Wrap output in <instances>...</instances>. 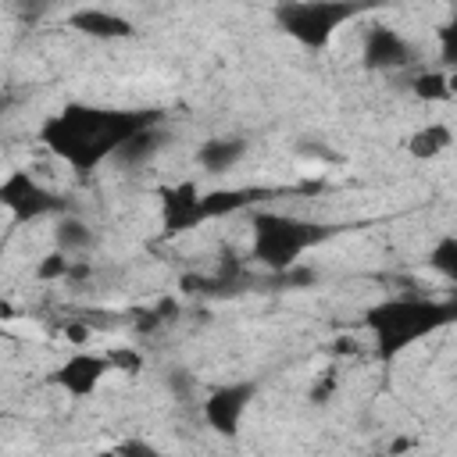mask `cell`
Returning a JSON list of instances; mask_svg holds the SVG:
<instances>
[{
	"instance_id": "1",
	"label": "cell",
	"mask_w": 457,
	"mask_h": 457,
	"mask_svg": "<svg viewBox=\"0 0 457 457\" xmlns=\"http://www.w3.org/2000/svg\"><path fill=\"white\" fill-rule=\"evenodd\" d=\"M154 111H121L96 104H68L50 114L39 129L43 146L64 161L71 171H96L104 161H114L118 150L146 125H154Z\"/></svg>"
},
{
	"instance_id": "2",
	"label": "cell",
	"mask_w": 457,
	"mask_h": 457,
	"mask_svg": "<svg viewBox=\"0 0 457 457\" xmlns=\"http://www.w3.org/2000/svg\"><path fill=\"white\" fill-rule=\"evenodd\" d=\"M457 321V296H393L368 311L364 328L371 332L375 353L382 361H393L407 346L421 343L425 336L446 328Z\"/></svg>"
},
{
	"instance_id": "3",
	"label": "cell",
	"mask_w": 457,
	"mask_h": 457,
	"mask_svg": "<svg viewBox=\"0 0 457 457\" xmlns=\"http://www.w3.org/2000/svg\"><path fill=\"white\" fill-rule=\"evenodd\" d=\"M250 228H253V257L271 271H286V268L300 264V257L307 250H314L318 243H325L332 236L328 225L296 218V214H282V211H257Z\"/></svg>"
},
{
	"instance_id": "4",
	"label": "cell",
	"mask_w": 457,
	"mask_h": 457,
	"mask_svg": "<svg viewBox=\"0 0 457 457\" xmlns=\"http://www.w3.org/2000/svg\"><path fill=\"white\" fill-rule=\"evenodd\" d=\"M364 4L361 0H286L275 18L286 36H293L300 46H325L343 21H350Z\"/></svg>"
},
{
	"instance_id": "5",
	"label": "cell",
	"mask_w": 457,
	"mask_h": 457,
	"mask_svg": "<svg viewBox=\"0 0 457 457\" xmlns=\"http://www.w3.org/2000/svg\"><path fill=\"white\" fill-rule=\"evenodd\" d=\"M0 204L14 221H36L46 214H61L64 207V200L54 189H46L39 179H32V171H11L0 182Z\"/></svg>"
},
{
	"instance_id": "6",
	"label": "cell",
	"mask_w": 457,
	"mask_h": 457,
	"mask_svg": "<svg viewBox=\"0 0 457 457\" xmlns=\"http://www.w3.org/2000/svg\"><path fill=\"white\" fill-rule=\"evenodd\" d=\"M204 221H211V211H207V193L196 182H175L161 193V225L168 236L200 228Z\"/></svg>"
},
{
	"instance_id": "7",
	"label": "cell",
	"mask_w": 457,
	"mask_h": 457,
	"mask_svg": "<svg viewBox=\"0 0 457 457\" xmlns=\"http://www.w3.org/2000/svg\"><path fill=\"white\" fill-rule=\"evenodd\" d=\"M257 396V382L253 378H239V382H228V386H218L207 400H204V421L221 432V436H236L250 403Z\"/></svg>"
},
{
	"instance_id": "8",
	"label": "cell",
	"mask_w": 457,
	"mask_h": 457,
	"mask_svg": "<svg viewBox=\"0 0 457 457\" xmlns=\"http://www.w3.org/2000/svg\"><path fill=\"white\" fill-rule=\"evenodd\" d=\"M107 371H114V364H111L107 353H86V350H82V353H71L61 368H54L50 382H54L57 389H64L68 396L82 400V396H93V393H96V386L104 382Z\"/></svg>"
},
{
	"instance_id": "9",
	"label": "cell",
	"mask_w": 457,
	"mask_h": 457,
	"mask_svg": "<svg viewBox=\"0 0 457 457\" xmlns=\"http://www.w3.org/2000/svg\"><path fill=\"white\" fill-rule=\"evenodd\" d=\"M364 64L375 71H389V68H407L414 64V46L389 25H375L364 39Z\"/></svg>"
},
{
	"instance_id": "10",
	"label": "cell",
	"mask_w": 457,
	"mask_h": 457,
	"mask_svg": "<svg viewBox=\"0 0 457 457\" xmlns=\"http://www.w3.org/2000/svg\"><path fill=\"white\" fill-rule=\"evenodd\" d=\"M68 25L79 29L82 36H93V39H129V36H136V25L125 14L107 11V7H79L68 18Z\"/></svg>"
},
{
	"instance_id": "11",
	"label": "cell",
	"mask_w": 457,
	"mask_h": 457,
	"mask_svg": "<svg viewBox=\"0 0 457 457\" xmlns=\"http://www.w3.org/2000/svg\"><path fill=\"white\" fill-rule=\"evenodd\" d=\"M246 139L243 136H214V139H204L200 150H196V164L207 171V175H225L232 171L243 157H246Z\"/></svg>"
},
{
	"instance_id": "12",
	"label": "cell",
	"mask_w": 457,
	"mask_h": 457,
	"mask_svg": "<svg viewBox=\"0 0 457 457\" xmlns=\"http://www.w3.org/2000/svg\"><path fill=\"white\" fill-rule=\"evenodd\" d=\"M93 243H96V232H93V225L86 218H79V214H57V221H54V246L57 250H64V253H86V250H93Z\"/></svg>"
},
{
	"instance_id": "13",
	"label": "cell",
	"mask_w": 457,
	"mask_h": 457,
	"mask_svg": "<svg viewBox=\"0 0 457 457\" xmlns=\"http://www.w3.org/2000/svg\"><path fill=\"white\" fill-rule=\"evenodd\" d=\"M450 143H453V129L443 125V121H428V125H421L418 132H411L407 154H411L414 161H432V157L446 154Z\"/></svg>"
},
{
	"instance_id": "14",
	"label": "cell",
	"mask_w": 457,
	"mask_h": 457,
	"mask_svg": "<svg viewBox=\"0 0 457 457\" xmlns=\"http://www.w3.org/2000/svg\"><path fill=\"white\" fill-rule=\"evenodd\" d=\"M164 143H161V129H157V121L154 125H146V129H139L121 150H118V164H125V168H139V164H146L157 150H161Z\"/></svg>"
},
{
	"instance_id": "15",
	"label": "cell",
	"mask_w": 457,
	"mask_h": 457,
	"mask_svg": "<svg viewBox=\"0 0 457 457\" xmlns=\"http://www.w3.org/2000/svg\"><path fill=\"white\" fill-rule=\"evenodd\" d=\"M411 89H414L418 100H428V104H439V100H450V96H453V82H450V71H446V68L414 75Z\"/></svg>"
},
{
	"instance_id": "16",
	"label": "cell",
	"mask_w": 457,
	"mask_h": 457,
	"mask_svg": "<svg viewBox=\"0 0 457 457\" xmlns=\"http://www.w3.org/2000/svg\"><path fill=\"white\" fill-rule=\"evenodd\" d=\"M428 268H432L436 275H443L446 282L457 286V232H446V236H439V239L432 243V250H428Z\"/></svg>"
},
{
	"instance_id": "17",
	"label": "cell",
	"mask_w": 457,
	"mask_h": 457,
	"mask_svg": "<svg viewBox=\"0 0 457 457\" xmlns=\"http://www.w3.org/2000/svg\"><path fill=\"white\" fill-rule=\"evenodd\" d=\"M250 189H214L207 193V211L211 218H221V214H232V211H243L250 204Z\"/></svg>"
},
{
	"instance_id": "18",
	"label": "cell",
	"mask_w": 457,
	"mask_h": 457,
	"mask_svg": "<svg viewBox=\"0 0 457 457\" xmlns=\"http://www.w3.org/2000/svg\"><path fill=\"white\" fill-rule=\"evenodd\" d=\"M36 275H39L43 282H54V278H68V275H75L71 253H64V250H57V246H54V253L39 257V264H36Z\"/></svg>"
},
{
	"instance_id": "19",
	"label": "cell",
	"mask_w": 457,
	"mask_h": 457,
	"mask_svg": "<svg viewBox=\"0 0 457 457\" xmlns=\"http://www.w3.org/2000/svg\"><path fill=\"white\" fill-rule=\"evenodd\" d=\"M439 61H443V68L457 71V18H450L439 29Z\"/></svg>"
},
{
	"instance_id": "20",
	"label": "cell",
	"mask_w": 457,
	"mask_h": 457,
	"mask_svg": "<svg viewBox=\"0 0 457 457\" xmlns=\"http://www.w3.org/2000/svg\"><path fill=\"white\" fill-rule=\"evenodd\" d=\"M107 357H111L114 371H125V375H136V371L143 368V353H136L132 346H118V350H111Z\"/></svg>"
},
{
	"instance_id": "21",
	"label": "cell",
	"mask_w": 457,
	"mask_h": 457,
	"mask_svg": "<svg viewBox=\"0 0 457 457\" xmlns=\"http://www.w3.org/2000/svg\"><path fill=\"white\" fill-rule=\"evenodd\" d=\"M164 382H168V389H171V393H175L179 400H186V396L193 393V386H196V382H193V375H189L186 368H171Z\"/></svg>"
},
{
	"instance_id": "22",
	"label": "cell",
	"mask_w": 457,
	"mask_h": 457,
	"mask_svg": "<svg viewBox=\"0 0 457 457\" xmlns=\"http://www.w3.org/2000/svg\"><path fill=\"white\" fill-rule=\"evenodd\" d=\"M14 4H18V11H21L29 21H36V18L50 7V0H14Z\"/></svg>"
},
{
	"instance_id": "23",
	"label": "cell",
	"mask_w": 457,
	"mask_h": 457,
	"mask_svg": "<svg viewBox=\"0 0 457 457\" xmlns=\"http://www.w3.org/2000/svg\"><path fill=\"white\" fill-rule=\"evenodd\" d=\"M64 332H68V339H71V343H75V346H82V343H86V339H89V336H93V328H89V325H86V321H79V325H68V328H64Z\"/></svg>"
},
{
	"instance_id": "24",
	"label": "cell",
	"mask_w": 457,
	"mask_h": 457,
	"mask_svg": "<svg viewBox=\"0 0 457 457\" xmlns=\"http://www.w3.org/2000/svg\"><path fill=\"white\" fill-rule=\"evenodd\" d=\"M114 450H118V453H157V446H150V443H143V439H132V443H118Z\"/></svg>"
}]
</instances>
